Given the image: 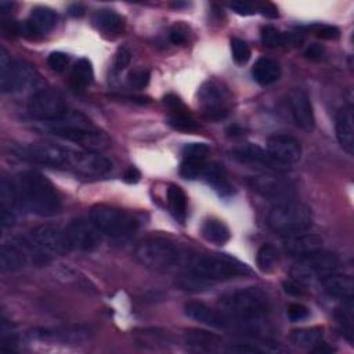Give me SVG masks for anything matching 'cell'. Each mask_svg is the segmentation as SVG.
<instances>
[{"mask_svg":"<svg viewBox=\"0 0 354 354\" xmlns=\"http://www.w3.org/2000/svg\"><path fill=\"white\" fill-rule=\"evenodd\" d=\"M315 35L324 40H335L340 36V32L336 26L332 25H318L315 28Z\"/></svg>","mask_w":354,"mask_h":354,"instance_id":"bcb514c9","label":"cell"},{"mask_svg":"<svg viewBox=\"0 0 354 354\" xmlns=\"http://www.w3.org/2000/svg\"><path fill=\"white\" fill-rule=\"evenodd\" d=\"M87 330H82L79 328H55V329H43L39 332L40 339L53 340V342H61L64 344L66 343H79L86 340Z\"/></svg>","mask_w":354,"mask_h":354,"instance_id":"4dcf8cb0","label":"cell"},{"mask_svg":"<svg viewBox=\"0 0 354 354\" xmlns=\"http://www.w3.org/2000/svg\"><path fill=\"white\" fill-rule=\"evenodd\" d=\"M321 340H322V330L317 326L295 329L290 333V342L295 346L301 348H313L321 344Z\"/></svg>","mask_w":354,"mask_h":354,"instance_id":"e575fe53","label":"cell"},{"mask_svg":"<svg viewBox=\"0 0 354 354\" xmlns=\"http://www.w3.org/2000/svg\"><path fill=\"white\" fill-rule=\"evenodd\" d=\"M17 189L19 201L37 216H54L61 210V198L53 183L36 170H26L18 176Z\"/></svg>","mask_w":354,"mask_h":354,"instance_id":"7a4b0ae2","label":"cell"},{"mask_svg":"<svg viewBox=\"0 0 354 354\" xmlns=\"http://www.w3.org/2000/svg\"><path fill=\"white\" fill-rule=\"evenodd\" d=\"M201 234L207 242L218 245V246L225 245L231 238L230 228L223 221H220L217 218L205 220L201 227Z\"/></svg>","mask_w":354,"mask_h":354,"instance_id":"f546056e","label":"cell"},{"mask_svg":"<svg viewBox=\"0 0 354 354\" xmlns=\"http://www.w3.org/2000/svg\"><path fill=\"white\" fill-rule=\"evenodd\" d=\"M308 308L303 304H299V303H293L289 306L288 308V318L292 321V322H299V321H303L308 317Z\"/></svg>","mask_w":354,"mask_h":354,"instance_id":"ee69618b","label":"cell"},{"mask_svg":"<svg viewBox=\"0 0 354 354\" xmlns=\"http://www.w3.org/2000/svg\"><path fill=\"white\" fill-rule=\"evenodd\" d=\"M185 342L189 346H194L198 350H205V351L214 350L216 346L223 343L217 335L206 332V330H196V329L188 330L185 333Z\"/></svg>","mask_w":354,"mask_h":354,"instance_id":"d590c367","label":"cell"},{"mask_svg":"<svg viewBox=\"0 0 354 354\" xmlns=\"http://www.w3.org/2000/svg\"><path fill=\"white\" fill-rule=\"evenodd\" d=\"M228 351L231 353H239V354H253V353H261V350L256 346H252V344H243V343H238V344H234L228 348Z\"/></svg>","mask_w":354,"mask_h":354,"instance_id":"681fc988","label":"cell"},{"mask_svg":"<svg viewBox=\"0 0 354 354\" xmlns=\"http://www.w3.org/2000/svg\"><path fill=\"white\" fill-rule=\"evenodd\" d=\"M14 6V3H10V1H0V10L1 11H7V10H11Z\"/></svg>","mask_w":354,"mask_h":354,"instance_id":"6f0895ef","label":"cell"},{"mask_svg":"<svg viewBox=\"0 0 354 354\" xmlns=\"http://www.w3.org/2000/svg\"><path fill=\"white\" fill-rule=\"evenodd\" d=\"M0 221H1V225L4 228L7 227H11L15 221V214L14 212H10V210H0Z\"/></svg>","mask_w":354,"mask_h":354,"instance_id":"db71d44e","label":"cell"},{"mask_svg":"<svg viewBox=\"0 0 354 354\" xmlns=\"http://www.w3.org/2000/svg\"><path fill=\"white\" fill-rule=\"evenodd\" d=\"M93 25L105 35L118 36L124 30V19L109 8L97 10L91 17Z\"/></svg>","mask_w":354,"mask_h":354,"instance_id":"d4e9b609","label":"cell"},{"mask_svg":"<svg viewBox=\"0 0 354 354\" xmlns=\"http://www.w3.org/2000/svg\"><path fill=\"white\" fill-rule=\"evenodd\" d=\"M249 274H252V270L245 263L225 254L201 256L189 266V277L205 285Z\"/></svg>","mask_w":354,"mask_h":354,"instance_id":"5b68a950","label":"cell"},{"mask_svg":"<svg viewBox=\"0 0 354 354\" xmlns=\"http://www.w3.org/2000/svg\"><path fill=\"white\" fill-rule=\"evenodd\" d=\"M149 79H151L149 71L145 69V68H138V69H134L133 72L129 73L127 83H129L130 87L140 90V88H144V87L148 86Z\"/></svg>","mask_w":354,"mask_h":354,"instance_id":"60d3db41","label":"cell"},{"mask_svg":"<svg viewBox=\"0 0 354 354\" xmlns=\"http://www.w3.org/2000/svg\"><path fill=\"white\" fill-rule=\"evenodd\" d=\"M183 158H196L206 159L209 153V147L205 142H189L183 147Z\"/></svg>","mask_w":354,"mask_h":354,"instance_id":"b9f144b4","label":"cell"},{"mask_svg":"<svg viewBox=\"0 0 354 354\" xmlns=\"http://www.w3.org/2000/svg\"><path fill=\"white\" fill-rule=\"evenodd\" d=\"M26 266V256L15 245L4 243L0 248V268L3 272H12Z\"/></svg>","mask_w":354,"mask_h":354,"instance_id":"f1b7e54d","label":"cell"},{"mask_svg":"<svg viewBox=\"0 0 354 354\" xmlns=\"http://www.w3.org/2000/svg\"><path fill=\"white\" fill-rule=\"evenodd\" d=\"M283 289L285 292L290 293V295H301L303 293V285L295 282V281H288V282H283Z\"/></svg>","mask_w":354,"mask_h":354,"instance_id":"11a10c76","label":"cell"},{"mask_svg":"<svg viewBox=\"0 0 354 354\" xmlns=\"http://www.w3.org/2000/svg\"><path fill=\"white\" fill-rule=\"evenodd\" d=\"M140 177H141V174H140L138 169L134 167V166L129 167V169L124 171V174H123V180H124L126 183H129V184L137 183V181L140 180Z\"/></svg>","mask_w":354,"mask_h":354,"instance_id":"816d5d0a","label":"cell"},{"mask_svg":"<svg viewBox=\"0 0 354 354\" xmlns=\"http://www.w3.org/2000/svg\"><path fill=\"white\" fill-rule=\"evenodd\" d=\"M18 202H19V195H18L17 187H14L11 181H8L7 178H3L0 184V203H1L0 210L14 212Z\"/></svg>","mask_w":354,"mask_h":354,"instance_id":"8d00e7d4","label":"cell"},{"mask_svg":"<svg viewBox=\"0 0 354 354\" xmlns=\"http://www.w3.org/2000/svg\"><path fill=\"white\" fill-rule=\"evenodd\" d=\"M44 123L46 129L53 134L73 141L94 152L105 148L109 142L106 136L82 113L66 112L62 118Z\"/></svg>","mask_w":354,"mask_h":354,"instance_id":"3957f363","label":"cell"},{"mask_svg":"<svg viewBox=\"0 0 354 354\" xmlns=\"http://www.w3.org/2000/svg\"><path fill=\"white\" fill-rule=\"evenodd\" d=\"M202 176L205 177L207 184L210 187H213L214 191H217V194L220 196L227 198V196L232 195V192H234L232 185L230 184V181L227 178V174H225V170L220 163H216V162L206 163Z\"/></svg>","mask_w":354,"mask_h":354,"instance_id":"484cf974","label":"cell"},{"mask_svg":"<svg viewBox=\"0 0 354 354\" xmlns=\"http://www.w3.org/2000/svg\"><path fill=\"white\" fill-rule=\"evenodd\" d=\"M267 224L274 232L281 235L300 234L311 225V210L301 202L283 201L270 209Z\"/></svg>","mask_w":354,"mask_h":354,"instance_id":"52a82bcc","label":"cell"},{"mask_svg":"<svg viewBox=\"0 0 354 354\" xmlns=\"http://www.w3.org/2000/svg\"><path fill=\"white\" fill-rule=\"evenodd\" d=\"M198 101L203 115L210 120H221L230 111V94L220 83L214 80L205 82L198 91Z\"/></svg>","mask_w":354,"mask_h":354,"instance_id":"7c38bea8","label":"cell"},{"mask_svg":"<svg viewBox=\"0 0 354 354\" xmlns=\"http://www.w3.org/2000/svg\"><path fill=\"white\" fill-rule=\"evenodd\" d=\"M26 109L30 118L41 122L59 119L68 112L62 94L54 88H40L35 91L28 101Z\"/></svg>","mask_w":354,"mask_h":354,"instance_id":"30bf717a","label":"cell"},{"mask_svg":"<svg viewBox=\"0 0 354 354\" xmlns=\"http://www.w3.org/2000/svg\"><path fill=\"white\" fill-rule=\"evenodd\" d=\"M252 76L259 84L267 86L279 79L281 66L274 58L260 57L252 68Z\"/></svg>","mask_w":354,"mask_h":354,"instance_id":"4316f807","label":"cell"},{"mask_svg":"<svg viewBox=\"0 0 354 354\" xmlns=\"http://www.w3.org/2000/svg\"><path fill=\"white\" fill-rule=\"evenodd\" d=\"M47 64L51 71L62 72L69 64V55L62 51H53L47 58Z\"/></svg>","mask_w":354,"mask_h":354,"instance_id":"7bdbcfd3","label":"cell"},{"mask_svg":"<svg viewBox=\"0 0 354 354\" xmlns=\"http://www.w3.org/2000/svg\"><path fill=\"white\" fill-rule=\"evenodd\" d=\"M322 238L317 234H295L283 241V250L293 257H304L322 249Z\"/></svg>","mask_w":354,"mask_h":354,"instance_id":"ffe728a7","label":"cell"},{"mask_svg":"<svg viewBox=\"0 0 354 354\" xmlns=\"http://www.w3.org/2000/svg\"><path fill=\"white\" fill-rule=\"evenodd\" d=\"M260 37H261V43L267 47H279V46H285L289 43L300 41L299 36L290 35V33H283L272 25H264L260 30Z\"/></svg>","mask_w":354,"mask_h":354,"instance_id":"d6a6232c","label":"cell"},{"mask_svg":"<svg viewBox=\"0 0 354 354\" xmlns=\"http://www.w3.org/2000/svg\"><path fill=\"white\" fill-rule=\"evenodd\" d=\"M321 283L324 290L333 297H339L342 300L351 299L354 293V281L351 275L346 274H326L321 278Z\"/></svg>","mask_w":354,"mask_h":354,"instance_id":"cb8c5ba5","label":"cell"},{"mask_svg":"<svg viewBox=\"0 0 354 354\" xmlns=\"http://www.w3.org/2000/svg\"><path fill=\"white\" fill-rule=\"evenodd\" d=\"M249 187L259 195L270 199H286L292 198L296 192L295 184L283 177L263 174L248 178Z\"/></svg>","mask_w":354,"mask_h":354,"instance_id":"5bb4252c","label":"cell"},{"mask_svg":"<svg viewBox=\"0 0 354 354\" xmlns=\"http://www.w3.org/2000/svg\"><path fill=\"white\" fill-rule=\"evenodd\" d=\"M336 137L340 147L348 153H354V116L351 106L342 108L335 120Z\"/></svg>","mask_w":354,"mask_h":354,"instance_id":"603a6c76","label":"cell"},{"mask_svg":"<svg viewBox=\"0 0 354 354\" xmlns=\"http://www.w3.org/2000/svg\"><path fill=\"white\" fill-rule=\"evenodd\" d=\"M169 39L173 44H183L187 40V29L181 25H174L169 32Z\"/></svg>","mask_w":354,"mask_h":354,"instance_id":"c3c4849f","label":"cell"},{"mask_svg":"<svg viewBox=\"0 0 354 354\" xmlns=\"http://www.w3.org/2000/svg\"><path fill=\"white\" fill-rule=\"evenodd\" d=\"M231 54H232V59L235 61V64L238 65H243L249 61L252 53H250V48L248 46V43L242 39H238V37H232L231 41Z\"/></svg>","mask_w":354,"mask_h":354,"instance_id":"ab89813d","label":"cell"},{"mask_svg":"<svg viewBox=\"0 0 354 354\" xmlns=\"http://www.w3.org/2000/svg\"><path fill=\"white\" fill-rule=\"evenodd\" d=\"M35 80L32 65L25 61H11L7 51L0 48V87L3 93H21Z\"/></svg>","mask_w":354,"mask_h":354,"instance_id":"9c48e42d","label":"cell"},{"mask_svg":"<svg viewBox=\"0 0 354 354\" xmlns=\"http://www.w3.org/2000/svg\"><path fill=\"white\" fill-rule=\"evenodd\" d=\"M22 156L50 167L69 169L84 177H100L112 169L108 158L94 151H76L53 142H33L24 148Z\"/></svg>","mask_w":354,"mask_h":354,"instance_id":"6da1fadb","label":"cell"},{"mask_svg":"<svg viewBox=\"0 0 354 354\" xmlns=\"http://www.w3.org/2000/svg\"><path fill=\"white\" fill-rule=\"evenodd\" d=\"M58 21V15L48 7H35L29 18L18 22V35L22 36H40L51 32Z\"/></svg>","mask_w":354,"mask_h":354,"instance_id":"9a60e30c","label":"cell"},{"mask_svg":"<svg viewBox=\"0 0 354 354\" xmlns=\"http://www.w3.org/2000/svg\"><path fill=\"white\" fill-rule=\"evenodd\" d=\"M93 77H94V72H93L91 62L87 58H80L73 65L69 76L71 88L75 93H82L93 83Z\"/></svg>","mask_w":354,"mask_h":354,"instance_id":"83f0119b","label":"cell"},{"mask_svg":"<svg viewBox=\"0 0 354 354\" xmlns=\"http://www.w3.org/2000/svg\"><path fill=\"white\" fill-rule=\"evenodd\" d=\"M267 152L283 166L299 162L301 156L300 142L286 134H274L267 140Z\"/></svg>","mask_w":354,"mask_h":354,"instance_id":"e0dca14e","label":"cell"},{"mask_svg":"<svg viewBox=\"0 0 354 354\" xmlns=\"http://www.w3.org/2000/svg\"><path fill=\"white\" fill-rule=\"evenodd\" d=\"M232 158L242 163H252L259 165L260 167L268 169L271 171H285L288 166H283L278 160H275L267 151L263 148L254 145V144H246L243 147H239L231 152Z\"/></svg>","mask_w":354,"mask_h":354,"instance_id":"ac0fdd59","label":"cell"},{"mask_svg":"<svg viewBox=\"0 0 354 354\" xmlns=\"http://www.w3.org/2000/svg\"><path fill=\"white\" fill-rule=\"evenodd\" d=\"M65 231L72 250H94L102 239V232L98 230V227L91 220L86 218L72 220L65 228Z\"/></svg>","mask_w":354,"mask_h":354,"instance_id":"4fadbf2b","label":"cell"},{"mask_svg":"<svg viewBox=\"0 0 354 354\" xmlns=\"http://www.w3.org/2000/svg\"><path fill=\"white\" fill-rule=\"evenodd\" d=\"M165 104L170 108V116H169V123L173 129L178 131H185V133H192L199 129L198 123L195 119L187 112L185 106L180 101V98L174 94H167L165 97Z\"/></svg>","mask_w":354,"mask_h":354,"instance_id":"44dd1931","label":"cell"},{"mask_svg":"<svg viewBox=\"0 0 354 354\" xmlns=\"http://www.w3.org/2000/svg\"><path fill=\"white\" fill-rule=\"evenodd\" d=\"M185 315L199 324L216 328V329H225L230 325L228 317L207 307L201 301H188L184 306Z\"/></svg>","mask_w":354,"mask_h":354,"instance_id":"d6986e66","label":"cell"},{"mask_svg":"<svg viewBox=\"0 0 354 354\" xmlns=\"http://www.w3.org/2000/svg\"><path fill=\"white\" fill-rule=\"evenodd\" d=\"M32 248L44 256H64L71 249L66 231L54 224H41L29 235Z\"/></svg>","mask_w":354,"mask_h":354,"instance_id":"8fae6325","label":"cell"},{"mask_svg":"<svg viewBox=\"0 0 354 354\" xmlns=\"http://www.w3.org/2000/svg\"><path fill=\"white\" fill-rule=\"evenodd\" d=\"M336 319L340 325L346 339L351 343L354 335V307H353V297L344 299L343 304L336 308Z\"/></svg>","mask_w":354,"mask_h":354,"instance_id":"836d02e7","label":"cell"},{"mask_svg":"<svg viewBox=\"0 0 354 354\" xmlns=\"http://www.w3.org/2000/svg\"><path fill=\"white\" fill-rule=\"evenodd\" d=\"M299 261L311 272L314 278H322L324 275L333 272L339 267L337 256L330 252H324L322 249L301 257Z\"/></svg>","mask_w":354,"mask_h":354,"instance_id":"7402d4cb","label":"cell"},{"mask_svg":"<svg viewBox=\"0 0 354 354\" xmlns=\"http://www.w3.org/2000/svg\"><path fill=\"white\" fill-rule=\"evenodd\" d=\"M171 6H173V7H176V8H180V7H184V6H187V3H180V1H177V3H173Z\"/></svg>","mask_w":354,"mask_h":354,"instance_id":"680465c9","label":"cell"},{"mask_svg":"<svg viewBox=\"0 0 354 354\" xmlns=\"http://www.w3.org/2000/svg\"><path fill=\"white\" fill-rule=\"evenodd\" d=\"M206 166L205 159H196V158H184L180 166V174L183 178L187 180H195L199 176H202L203 169Z\"/></svg>","mask_w":354,"mask_h":354,"instance_id":"f35d334b","label":"cell"},{"mask_svg":"<svg viewBox=\"0 0 354 354\" xmlns=\"http://www.w3.org/2000/svg\"><path fill=\"white\" fill-rule=\"evenodd\" d=\"M130 59H131V53L129 48L126 47H120L116 53V57H115V62H113V68L116 72H120L123 71L129 64H130Z\"/></svg>","mask_w":354,"mask_h":354,"instance_id":"f6af8a7d","label":"cell"},{"mask_svg":"<svg viewBox=\"0 0 354 354\" xmlns=\"http://www.w3.org/2000/svg\"><path fill=\"white\" fill-rule=\"evenodd\" d=\"M288 102L296 124L306 131H311L315 126V118L307 91L301 87H293L289 91Z\"/></svg>","mask_w":354,"mask_h":354,"instance_id":"2e32d148","label":"cell"},{"mask_svg":"<svg viewBox=\"0 0 354 354\" xmlns=\"http://www.w3.org/2000/svg\"><path fill=\"white\" fill-rule=\"evenodd\" d=\"M324 53H325V48L321 46V44H311L307 50H306V53H304V55L307 57V58H310V59H319L322 55H324Z\"/></svg>","mask_w":354,"mask_h":354,"instance_id":"f907efd6","label":"cell"},{"mask_svg":"<svg viewBox=\"0 0 354 354\" xmlns=\"http://www.w3.org/2000/svg\"><path fill=\"white\" fill-rule=\"evenodd\" d=\"M230 7L238 15L248 17V15L256 14V7L253 4H250V3H246V1H234V3L230 4Z\"/></svg>","mask_w":354,"mask_h":354,"instance_id":"7dc6e473","label":"cell"},{"mask_svg":"<svg viewBox=\"0 0 354 354\" xmlns=\"http://www.w3.org/2000/svg\"><path fill=\"white\" fill-rule=\"evenodd\" d=\"M84 11H86V8H84L82 4H77V3L69 6V8H68V14H69L71 17H75V18L83 17V15H84Z\"/></svg>","mask_w":354,"mask_h":354,"instance_id":"9f6ffc18","label":"cell"},{"mask_svg":"<svg viewBox=\"0 0 354 354\" xmlns=\"http://www.w3.org/2000/svg\"><path fill=\"white\" fill-rule=\"evenodd\" d=\"M256 261H257V267L263 272L271 271L274 268L275 263H277V250H275V248L271 243H263L257 250Z\"/></svg>","mask_w":354,"mask_h":354,"instance_id":"74e56055","label":"cell"},{"mask_svg":"<svg viewBox=\"0 0 354 354\" xmlns=\"http://www.w3.org/2000/svg\"><path fill=\"white\" fill-rule=\"evenodd\" d=\"M218 307L228 319L235 318L242 324L253 325L266 315L268 310V299L259 288H245L221 296Z\"/></svg>","mask_w":354,"mask_h":354,"instance_id":"277c9868","label":"cell"},{"mask_svg":"<svg viewBox=\"0 0 354 354\" xmlns=\"http://www.w3.org/2000/svg\"><path fill=\"white\" fill-rule=\"evenodd\" d=\"M167 203L171 216L181 224L187 218V195L181 187L171 184L167 188Z\"/></svg>","mask_w":354,"mask_h":354,"instance_id":"1f68e13d","label":"cell"},{"mask_svg":"<svg viewBox=\"0 0 354 354\" xmlns=\"http://www.w3.org/2000/svg\"><path fill=\"white\" fill-rule=\"evenodd\" d=\"M134 254L144 267L156 271H166L181 266L185 256L178 245L163 238L141 241L137 245Z\"/></svg>","mask_w":354,"mask_h":354,"instance_id":"8992f818","label":"cell"},{"mask_svg":"<svg viewBox=\"0 0 354 354\" xmlns=\"http://www.w3.org/2000/svg\"><path fill=\"white\" fill-rule=\"evenodd\" d=\"M260 12L264 15V17H268V18H277L278 17V10L274 4L271 3H264V4H260L259 7Z\"/></svg>","mask_w":354,"mask_h":354,"instance_id":"f5cc1de1","label":"cell"},{"mask_svg":"<svg viewBox=\"0 0 354 354\" xmlns=\"http://www.w3.org/2000/svg\"><path fill=\"white\" fill-rule=\"evenodd\" d=\"M90 220L104 235L111 238L129 236L138 227V221L133 214L108 205L93 206L90 210Z\"/></svg>","mask_w":354,"mask_h":354,"instance_id":"ba28073f","label":"cell"}]
</instances>
